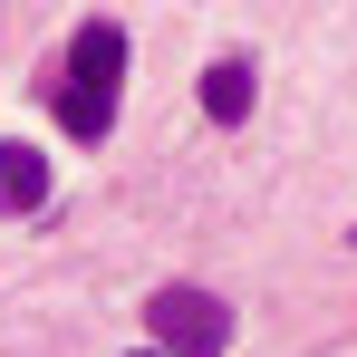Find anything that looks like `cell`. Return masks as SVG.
I'll list each match as a JSON object with an SVG mask.
<instances>
[{
    "label": "cell",
    "instance_id": "6da1fadb",
    "mask_svg": "<svg viewBox=\"0 0 357 357\" xmlns=\"http://www.w3.org/2000/svg\"><path fill=\"white\" fill-rule=\"evenodd\" d=\"M116 87H126V29H116V20H77L68 68L49 77V116H59L77 145H107V126H116Z\"/></svg>",
    "mask_w": 357,
    "mask_h": 357
},
{
    "label": "cell",
    "instance_id": "7a4b0ae2",
    "mask_svg": "<svg viewBox=\"0 0 357 357\" xmlns=\"http://www.w3.org/2000/svg\"><path fill=\"white\" fill-rule=\"evenodd\" d=\"M145 338L165 357H222L232 348V309L203 290V280H165V290L145 299Z\"/></svg>",
    "mask_w": 357,
    "mask_h": 357
},
{
    "label": "cell",
    "instance_id": "3957f363",
    "mask_svg": "<svg viewBox=\"0 0 357 357\" xmlns=\"http://www.w3.org/2000/svg\"><path fill=\"white\" fill-rule=\"evenodd\" d=\"M251 97H261L251 49H222V59L203 68V116H213V126H251Z\"/></svg>",
    "mask_w": 357,
    "mask_h": 357
},
{
    "label": "cell",
    "instance_id": "277c9868",
    "mask_svg": "<svg viewBox=\"0 0 357 357\" xmlns=\"http://www.w3.org/2000/svg\"><path fill=\"white\" fill-rule=\"evenodd\" d=\"M49 203V155L39 145H20V135H0V213L10 222H29Z\"/></svg>",
    "mask_w": 357,
    "mask_h": 357
},
{
    "label": "cell",
    "instance_id": "5b68a950",
    "mask_svg": "<svg viewBox=\"0 0 357 357\" xmlns=\"http://www.w3.org/2000/svg\"><path fill=\"white\" fill-rule=\"evenodd\" d=\"M135 357H165V348H135Z\"/></svg>",
    "mask_w": 357,
    "mask_h": 357
}]
</instances>
